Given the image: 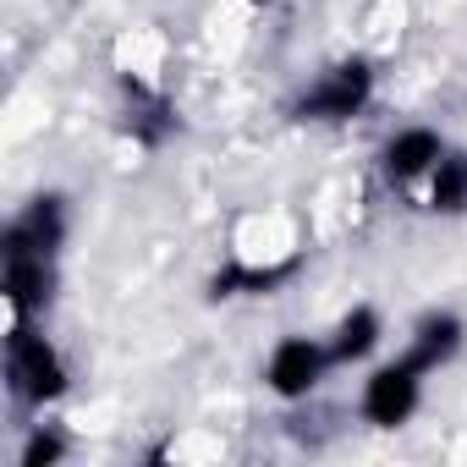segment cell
I'll return each instance as SVG.
<instances>
[{
  "mask_svg": "<svg viewBox=\"0 0 467 467\" xmlns=\"http://www.w3.org/2000/svg\"><path fill=\"white\" fill-rule=\"evenodd\" d=\"M440 160H445V138H440L434 127H401V132H390L385 149H379V171H385V182H396V187L429 176Z\"/></svg>",
  "mask_w": 467,
  "mask_h": 467,
  "instance_id": "obj_7",
  "label": "cell"
},
{
  "mask_svg": "<svg viewBox=\"0 0 467 467\" xmlns=\"http://www.w3.org/2000/svg\"><path fill=\"white\" fill-rule=\"evenodd\" d=\"M429 209L434 214H467V154H451L429 171Z\"/></svg>",
  "mask_w": 467,
  "mask_h": 467,
  "instance_id": "obj_11",
  "label": "cell"
},
{
  "mask_svg": "<svg viewBox=\"0 0 467 467\" xmlns=\"http://www.w3.org/2000/svg\"><path fill=\"white\" fill-rule=\"evenodd\" d=\"M379 336H385V319H379V308L358 303V308H347V314L336 319L330 352H336V363H363V358L379 347Z\"/></svg>",
  "mask_w": 467,
  "mask_h": 467,
  "instance_id": "obj_9",
  "label": "cell"
},
{
  "mask_svg": "<svg viewBox=\"0 0 467 467\" xmlns=\"http://www.w3.org/2000/svg\"><path fill=\"white\" fill-rule=\"evenodd\" d=\"M67 243V198L61 192H39L23 203V214H12L6 237H0V254H45L56 259Z\"/></svg>",
  "mask_w": 467,
  "mask_h": 467,
  "instance_id": "obj_5",
  "label": "cell"
},
{
  "mask_svg": "<svg viewBox=\"0 0 467 467\" xmlns=\"http://www.w3.org/2000/svg\"><path fill=\"white\" fill-rule=\"evenodd\" d=\"M462 341H467L462 314L434 308V314H423V319L412 325V341H407V352H401V358H407L418 374H434V368H445V363L462 352Z\"/></svg>",
  "mask_w": 467,
  "mask_h": 467,
  "instance_id": "obj_8",
  "label": "cell"
},
{
  "mask_svg": "<svg viewBox=\"0 0 467 467\" xmlns=\"http://www.w3.org/2000/svg\"><path fill=\"white\" fill-rule=\"evenodd\" d=\"M374 99V67L363 56H347L336 67H325L303 94H297V121H352L358 110H368Z\"/></svg>",
  "mask_w": 467,
  "mask_h": 467,
  "instance_id": "obj_2",
  "label": "cell"
},
{
  "mask_svg": "<svg viewBox=\"0 0 467 467\" xmlns=\"http://www.w3.org/2000/svg\"><path fill=\"white\" fill-rule=\"evenodd\" d=\"M330 363H336V352L325 341H314V336H281L270 347V358H265V385L281 401H303V396L319 390V379L330 374Z\"/></svg>",
  "mask_w": 467,
  "mask_h": 467,
  "instance_id": "obj_3",
  "label": "cell"
},
{
  "mask_svg": "<svg viewBox=\"0 0 467 467\" xmlns=\"http://www.w3.org/2000/svg\"><path fill=\"white\" fill-rule=\"evenodd\" d=\"M418 401H423V374H418L407 358H396V363H379V368L363 379L358 412H363V423H374V429H401V423L418 412Z\"/></svg>",
  "mask_w": 467,
  "mask_h": 467,
  "instance_id": "obj_4",
  "label": "cell"
},
{
  "mask_svg": "<svg viewBox=\"0 0 467 467\" xmlns=\"http://www.w3.org/2000/svg\"><path fill=\"white\" fill-rule=\"evenodd\" d=\"M6 390L23 407H45L67 396V358L39 330H28V319H12L6 330Z\"/></svg>",
  "mask_w": 467,
  "mask_h": 467,
  "instance_id": "obj_1",
  "label": "cell"
},
{
  "mask_svg": "<svg viewBox=\"0 0 467 467\" xmlns=\"http://www.w3.org/2000/svg\"><path fill=\"white\" fill-rule=\"evenodd\" d=\"M61 456H67V440H61L56 429H34L28 445H23V467H50V462H61Z\"/></svg>",
  "mask_w": 467,
  "mask_h": 467,
  "instance_id": "obj_12",
  "label": "cell"
},
{
  "mask_svg": "<svg viewBox=\"0 0 467 467\" xmlns=\"http://www.w3.org/2000/svg\"><path fill=\"white\" fill-rule=\"evenodd\" d=\"M292 270H297L292 259H286V265H231V270H220V275L209 281V297H259V292L286 286Z\"/></svg>",
  "mask_w": 467,
  "mask_h": 467,
  "instance_id": "obj_10",
  "label": "cell"
},
{
  "mask_svg": "<svg viewBox=\"0 0 467 467\" xmlns=\"http://www.w3.org/2000/svg\"><path fill=\"white\" fill-rule=\"evenodd\" d=\"M0 259H6V270H0V292H6L12 319H28V314L50 308L56 259H45V254H0Z\"/></svg>",
  "mask_w": 467,
  "mask_h": 467,
  "instance_id": "obj_6",
  "label": "cell"
}]
</instances>
